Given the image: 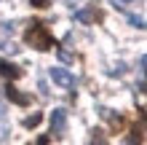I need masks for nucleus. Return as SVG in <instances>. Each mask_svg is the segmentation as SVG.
Returning a JSON list of instances; mask_svg holds the SVG:
<instances>
[{
    "mask_svg": "<svg viewBox=\"0 0 147 145\" xmlns=\"http://www.w3.org/2000/svg\"><path fill=\"white\" fill-rule=\"evenodd\" d=\"M24 43H30L32 48H38V51H51V48L56 46V40H54V35L48 32V27L43 22L32 19L30 27L24 30Z\"/></svg>",
    "mask_w": 147,
    "mask_h": 145,
    "instance_id": "nucleus-1",
    "label": "nucleus"
},
{
    "mask_svg": "<svg viewBox=\"0 0 147 145\" xmlns=\"http://www.w3.org/2000/svg\"><path fill=\"white\" fill-rule=\"evenodd\" d=\"M131 134H128V142L131 145H142L144 137H147V110L139 108V124H134L131 129H128Z\"/></svg>",
    "mask_w": 147,
    "mask_h": 145,
    "instance_id": "nucleus-2",
    "label": "nucleus"
},
{
    "mask_svg": "<svg viewBox=\"0 0 147 145\" xmlns=\"http://www.w3.org/2000/svg\"><path fill=\"white\" fill-rule=\"evenodd\" d=\"M0 75H3L5 81H19L22 75H24V70L16 67L13 62H8V59H0Z\"/></svg>",
    "mask_w": 147,
    "mask_h": 145,
    "instance_id": "nucleus-3",
    "label": "nucleus"
},
{
    "mask_svg": "<svg viewBox=\"0 0 147 145\" xmlns=\"http://www.w3.org/2000/svg\"><path fill=\"white\" fill-rule=\"evenodd\" d=\"M5 97L11 99L13 105H19V108H27L30 102H32V97H30V94H24V91H19L16 86H11V83L5 86Z\"/></svg>",
    "mask_w": 147,
    "mask_h": 145,
    "instance_id": "nucleus-4",
    "label": "nucleus"
},
{
    "mask_svg": "<svg viewBox=\"0 0 147 145\" xmlns=\"http://www.w3.org/2000/svg\"><path fill=\"white\" fill-rule=\"evenodd\" d=\"M64 124H67V110H54L51 113V132H56V134H62L64 132Z\"/></svg>",
    "mask_w": 147,
    "mask_h": 145,
    "instance_id": "nucleus-5",
    "label": "nucleus"
},
{
    "mask_svg": "<svg viewBox=\"0 0 147 145\" xmlns=\"http://www.w3.org/2000/svg\"><path fill=\"white\" fill-rule=\"evenodd\" d=\"M51 78H54L59 86H72V75L62 70V67H51Z\"/></svg>",
    "mask_w": 147,
    "mask_h": 145,
    "instance_id": "nucleus-6",
    "label": "nucleus"
},
{
    "mask_svg": "<svg viewBox=\"0 0 147 145\" xmlns=\"http://www.w3.org/2000/svg\"><path fill=\"white\" fill-rule=\"evenodd\" d=\"M88 145H110V140H107V134L102 132V129H94V132H91Z\"/></svg>",
    "mask_w": 147,
    "mask_h": 145,
    "instance_id": "nucleus-7",
    "label": "nucleus"
},
{
    "mask_svg": "<svg viewBox=\"0 0 147 145\" xmlns=\"http://www.w3.org/2000/svg\"><path fill=\"white\" fill-rule=\"evenodd\" d=\"M110 126H112V132L118 134V132L126 126V118H123V116H110Z\"/></svg>",
    "mask_w": 147,
    "mask_h": 145,
    "instance_id": "nucleus-8",
    "label": "nucleus"
},
{
    "mask_svg": "<svg viewBox=\"0 0 147 145\" xmlns=\"http://www.w3.org/2000/svg\"><path fill=\"white\" fill-rule=\"evenodd\" d=\"M40 121H43V113H32L30 118H24V126H27V129H35Z\"/></svg>",
    "mask_w": 147,
    "mask_h": 145,
    "instance_id": "nucleus-9",
    "label": "nucleus"
},
{
    "mask_svg": "<svg viewBox=\"0 0 147 145\" xmlns=\"http://www.w3.org/2000/svg\"><path fill=\"white\" fill-rule=\"evenodd\" d=\"M51 142V137H48V134H40V137H38V142L35 145H48Z\"/></svg>",
    "mask_w": 147,
    "mask_h": 145,
    "instance_id": "nucleus-10",
    "label": "nucleus"
},
{
    "mask_svg": "<svg viewBox=\"0 0 147 145\" xmlns=\"http://www.w3.org/2000/svg\"><path fill=\"white\" fill-rule=\"evenodd\" d=\"M32 5H35V8H46L48 0H32Z\"/></svg>",
    "mask_w": 147,
    "mask_h": 145,
    "instance_id": "nucleus-11",
    "label": "nucleus"
},
{
    "mask_svg": "<svg viewBox=\"0 0 147 145\" xmlns=\"http://www.w3.org/2000/svg\"><path fill=\"white\" fill-rule=\"evenodd\" d=\"M142 91H147V83H144V89H142Z\"/></svg>",
    "mask_w": 147,
    "mask_h": 145,
    "instance_id": "nucleus-12",
    "label": "nucleus"
}]
</instances>
